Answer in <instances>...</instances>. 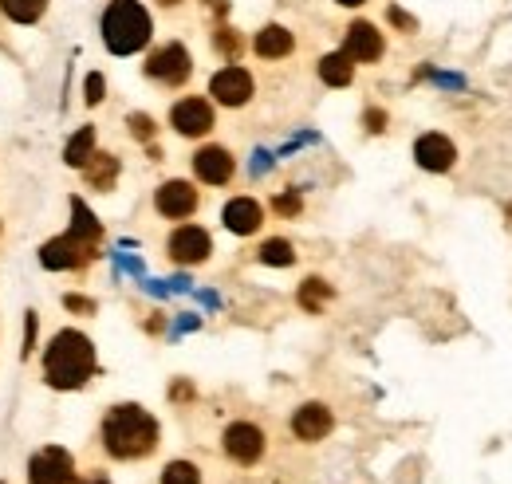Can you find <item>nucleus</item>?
<instances>
[{
	"label": "nucleus",
	"mask_w": 512,
	"mask_h": 484,
	"mask_svg": "<svg viewBox=\"0 0 512 484\" xmlns=\"http://www.w3.org/2000/svg\"><path fill=\"white\" fill-rule=\"evenodd\" d=\"M327 300H331V284H323L320 276H312V280L300 284V307H304V311L316 315V311H323V303Z\"/></svg>",
	"instance_id": "obj_23"
},
{
	"label": "nucleus",
	"mask_w": 512,
	"mask_h": 484,
	"mask_svg": "<svg viewBox=\"0 0 512 484\" xmlns=\"http://www.w3.org/2000/svg\"><path fill=\"white\" fill-rule=\"evenodd\" d=\"M95 248H99V244L83 241V237H75V233H64V237H56V241H48L40 248V264L52 268V272L83 268V264H91V260L99 256Z\"/></svg>",
	"instance_id": "obj_4"
},
{
	"label": "nucleus",
	"mask_w": 512,
	"mask_h": 484,
	"mask_svg": "<svg viewBox=\"0 0 512 484\" xmlns=\"http://www.w3.org/2000/svg\"><path fill=\"white\" fill-rule=\"evenodd\" d=\"M213 48H217L225 60H237V56L245 52V40H241L237 28H217V32H213Z\"/></svg>",
	"instance_id": "obj_25"
},
{
	"label": "nucleus",
	"mask_w": 512,
	"mask_h": 484,
	"mask_svg": "<svg viewBox=\"0 0 512 484\" xmlns=\"http://www.w3.org/2000/svg\"><path fill=\"white\" fill-rule=\"evenodd\" d=\"M209 95L221 103V107H245L253 99V75L237 63L221 67L213 79H209Z\"/></svg>",
	"instance_id": "obj_7"
},
{
	"label": "nucleus",
	"mask_w": 512,
	"mask_h": 484,
	"mask_svg": "<svg viewBox=\"0 0 512 484\" xmlns=\"http://www.w3.org/2000/svg\"><path fill=\"white\" fill-rule=\"evenodd\" d=\"M130 134L138 138V142H150L154 138V119L150 115H130Z\"/></svg>",
	"instance_id": "obj_28"
},
{
	"label": "nucleus",
	"mask_w": 512,
	"mask_h": 484,
	"mask_svg": "<svg viewBox=\"0 0 512 484\" xmlns=\"http://www.w3.org/2000/svg\"><path fill=\"white\" fill-rule=\"evenodd\" d=\"M343 8H359V4H367V0H339Z\"/></svg>",
	"instance_id": "obj_36"
},
{
	"label": "nucleus",
	"mask_w": 512,
	"mask_h": 484,
	"mask_svg": "<svg viewBox=\"0 0 512 484\" xmlns=\"http://www.w3.org/2000/svg\"><path fill=\"white\" fill-rule=\"evenodd\" d=\"M197 189L190 182H182V178H174V182H162L158 185V193H154V209L162 213V217H170V221H186L197 213Z\"/></svg>",
	"instance_id": "obj_9"
},
{
	"label": "nucleus",
	"mask_w": 512,
	"mask_h": 484,
	"mask_svg": "<svg viewBox=\"0 0 512 484\" xmlns=\"http://www.w3.org/2000/svg\"><path fill=\"white\" fill-rule=\"evenodd\" d=\"M28 484H75V461L60 445H48L32 457L28 465Z\"/></svg>",
	"instance_id": "obj_6"
},
{
	"label": "nucleus",
	"mask_w": 512,
	"mask_h": 484,
	"mask_svg": "<svg viewBox=\"0 0 512 484\" xmlns=\"http://www.w3.org/2000/svg\"><path fill=\"white\" fill-rule=\"evenodd\" d=\"M320 79L327 87H347V83L355 79V63L347 60L343 52H331V56L320 60Z\"/></svg>",
	"instance_id": "obj_21"
},
{
	"label": "nucleus",
	"mask_w": 512,
	"mask_h": 484,
	"mask_svg": "<svg viewBox=\"0 0 512 484\" xmlns=\"http://www.w3.org/2000/svg\"><path fill=\"white\" fill-rule=\"evenodd\" d=\"M170 122H174V130L178 134H186V138H201V134H209L213 130V107L205 103V99H182V103H174V111H170Z\"/></svg>",
	"instance_id": "obj_14"
},
{
	"label": "nucleus",
	"mask_w": 512,
	"mask_h": 484,
	"mask_svg": "<svg viewBox=\"0 0 512 484\" xmlns=\"http://www.w3.org/2000/svg\"><path fill=\"white\" fill-rule=\"evenodd\" d=\"M260 260L272 264V268H288L296 260V252H292V244L284 241V237H272V241L260 244Z\"/></svg>",
	"instance_id": "obj_24"
},
{
	"label": "nucleus",
	"mask_w": 512,
	"mask_h": 484,
	"mask_svg": "<svg viewBox=\"0 0 512 484\" xmlns=\"http://www.w3.org/2000/svg\"><path fill=\"white\" fill-rule=\"evenodd\" d=\"M162 484H201V473H197V465H190V461H170L162 469Z\"/></svg>",
	"instance_id": "obj_26"
},
{
	"label": "nucleus",
	"mask_w": 512,
	"mask_h": 484,
	"mask_svg": "<svg viewBox=\"0 0 512 484\" xmlns=\"http://www.w3.org/2000/svg\"><path fill=\"white\" fill-rule=\"evenodd\" d=\"M83 174H87L91 189H111L115 178H119V158L115 154H91V162L83 166Z\"/></svg>",
	"instance_id": "obj_19"
},
{
	"label": "nucleus",
	"mask_w": 512,
	"mask_h": 484,
	"mask_svg": "<svg viewBox=\"0 0 512 484\" xmlns=\"http://www.w3.org/2000/svg\"><path fill=\"white\" fill-rule=\"evenodd\" d=\"M414 158H418L422 170L446 174V170H453V162H457V146L449 142L446 134H422V138L414 142Z\"/></svg>",
	"instance_id": "obj_12"
},
{
	"label": "nucleus",
	"mask_w": 512,
	"mask_h": 484,
	"mask_svg": "<svg viewBox=\"0 0 512 484\" xmlns=\"http://www.w3.org/2000/svg\"><path fill=\"white\" fill-rule=\"evenodd\" d=\"M272 205H276V213H284V217H296L304 201H300V193H280V197H276Z\"/></svg>",
	"instance_id": "obj_29"
},
{
	"label": "nucleus",
	"mask_w": 512,
	"mask_h": 484,
	"mask_svg": "<svg viewBox=\"0 0 512 484\" xmlns=\"http://www.w3.org/2000/svg\"><path fill=\"white\" fill-rule=\"evenodd\" d=\"M91 154H95V126H79V130L67 138L64 162L71 170H83V166L91 162Z\"/></svg>",
	"instance_id": "obj_18"
},
{
	"label": "nucleus",
	"mask_w": 512,
	"mask_h": 484,
	"mask_svg": "<svg viewBox=\"0 0 512 484\" xmlns=\"http://www.w3.org/2000/svg\"><path fill=\"white\" fill-rule=\"evenodd\" d=\"M221 221H225L229 233H237V237H253L256 229H260V221H264V209L256 205L253 197H233V201L225 205Z\"/></svg>",
	"instance_id": "obj_16"
},
{
	"label": "nucleus",
	"mask_w": 512,
	"mask_h": 484,
	"mask_svg": "<svg viewBox=\"0 0 512 484\" xmlns=\"http://www.w3.org/2000/svg\"><path fill=\"white\" fill-rule=\"evenodd\" d=\"M67 233H75V237H83V241L99 244L103 241V225L95 221V213L79 201V197H71V229Z\"/></svg>",
	"instance_id": "obj_20"
},
{
	"label": "nucleus",
	"mask_w": 512,
	"mask_h": 484,
	"mask_svg": "<svg viewBox=\"0 0 512 484\" xmlns=\"http://www.w3.org/2000/svg\"><path fill=\"white\" fill-rule=\"evenodd\" d=\"M209 8H213L217 16H225V12H229V4H225V0H209Z\"/></svg>",
	"instance_id": "obj_35"
},
{
	"label": "nucleus",
	"mask_w": 512,
	"mask_h": 484,
	"mask_svg": "<svg viewBox=\"0 0 512 484\" xmlns=\"http://www.w3.org/2000/svg\"><path fill=\"white\" fill-rule=\"evenodd\" d=\"M103 449L115 457V461H138V457H150L158 449V422L134 406L123 402L115 410H107L103 418Z\"/></svg>",
	"instance_id": "obj_2"
},
{
	"label": "nucleus",
	"mask_w": 512,
	"mask_h": 484,
	"mask_svg": "<svg viewBox=\"0 0 512 484\" xmlns=\"http://www.w3.org/2000/svg\"><path fill=\"white\" fill-rule=\"evenodd\" d=\"M386 20H390L394 28H402V32H418V20H414V16H406V12H402V8H394V4H390Z\"/></svg>",
	"instance_id": "obj_30"
},
{
	"label": "nucleus",
	"mask_w": 512,
	"mask_h": 484,
	"mask_svg": "<svg viewBox=\"0 0 512 484\" xmlns=\"http://www.w3.org/2000/svg\"><path fill=\"white\" fill-rule=\"evenodd\" d=\"M170 260L174 264H201V260H209V252H213V241H209V233L201 229V225H178L174 233H170Z\"/></svg>",
	"instance_id": "obj_8"
},
{
	"label": "nucleus",
	"mask_w": 512,
	"mask_h": 484,
	"mask_svg": "<svg viewBox=\"0 0 512 484\" xmlns=\"http://www.w3.org/2000/svg\"><path fill=\"white\" fill-rule=\"evenodd\" d=\"M103 91H107V83H103V75H99V71H91V75H87V83H83V99H87V107H95V103H103Z\"/></svg>",
	"instance_id": "obj_27"
},
{
	"label": "nucleus",
	"mask_w": 512,
	"mask_h": 484,
	"mask_svg": "<svg viewBox=\"0 0 512 484\" xmlns=\"http://www.w3.org/2000/svg\"><path fill=\"white\" fill-rule=\"evenodd\" d=\"M0 12L12 24H36L48 12V0H0Z\"/></svg>",
	"instance_id": "obj_22"
},
{
	"label": "nucleus",
	"mask_w": 512,
	"mask_h": 484,
	"mask_svg": "<svg viewBox=\"0 0 512 484\" xmlns=\"http://www.w3.org/2000/svg\"><path fill=\"white\" fill-rule=\"evenodd\" d=\"M367 130H386V111H367Z\"/></svg>",
	"instance_id": "obj_33"
},
{
	"label": "nucleus",
	"mask_w": 512,
	"mask_h": 484,
	"mask_svg": "<svg viewBox=\"0 0 512 484\" xmlns=\"http://www.w3.org/2000/svg\"><path fill=\"white\" fill-rule=\"evenodd\" d=\"M158 4H166V8H174V4H182V0H158Z\"/></svg>",
	"instance_id": "obj_37"
},
{
	"label": "nucleus",
	"mask_w": 512,
	"mask_h": 484,
	"mask_svg": "<svg viewBox=\"0 0 512 484\" xmlns=\"http://www.w3.org/2000/svg\"><path fill=\"white\" fill-rule=\"evenodd\" d=\"M233 170H237V162H233V154L225 146H201L193 154V174L205 185H225L233 178Z\"/></svg>",
	"instance_id": "obj_13"
},
{
	"label": "nucleus",
	"mask_w": 512,
	"mask_h": 484,
	"mask_svg": "<svg viewBox=\"0 0 512 484\" xmlns=\"http://www.w3.org/2000/svg\"><path fill=\"white\" fill-rule=\"evenodd\" d=\"M64 307L67 311H75V315H91V311H95V300H87V296H75V292H71V296H64Z\"/></svg>",
	"instance_id": "obj_31"
},
{
	"label": "nucleus",
	"mask_w": 512,
	"mask_h": 484,
	"mask_svg": "<svg viewBox=\"0 0 512 484\" xmlns=\"http://www.w3.org/2000/svg\"><path fill=\"white\" fill-rule=\"evenodd\" d=\"M193 71V60L190 52H186V44H162L150 60H146V75L154 79V83H162V87H182L186 79H190Z\"/></svg>",
	"instance_id": "obj_5"
},
{
	"label": "nucleus",
	"mask_w": 512,
	"mask_h": 484,
	"mask_svg": "<svg viewBox=\"0 0 512 484\" xmlns=\"http://www.w3.org/2000/svg\"><path fill=\"white\" fill-rule=\"evenodd\" d=\"M150 12L138 4V0H111L103 8V44L115 52V56H134L150 44Z\"/></svg>",
	"instance_id": "obj_3"
},
{
	"label": "nucleus",
	"mask_w": 512,
	"mask_h": 484,
	"mask_svg": "<svg viewBox=\"0 0 512 484\" xmlns=\"http://www.w3.org/2000/svg\"><path fill=\"white\" fill-rule=\"evenodd\" d=\"M170 398H178V402H182V398H193V386H190V382H178V386H170Z\"/></svg>",
	"instance_id": "obj_34"
},
{
	"label": "nucleus",
	"mask_w": 512,
	"mask_h": 484,
	"mask_svg": "<svg viewBox=\"0 0 512 484\" xmlns=\"http://www.w3.org/2000/svg\"><path fill=\"white\" fill-rule=\"evenodd\" d=\"M331 425H335V418H331V410L323 402H308V406H300L292 414V433L300 441H323L331 433Z\"/></svg>",
	"instance_id": "obj_15"
},
{
	"label": "nucleus",
	"mask_w": 512,
	"mask_h": 484,
	"mask_svg": "<svg viewBox=\"0 0 512 484\" xmlns=\"http://www.w3.org/2000/svg\"><path fill=\"white\" fill-rule=\"evenodd\" d=\"M225 453L237 465H256L260 453H264V433L253 422H233L225 429Z\"/></svg>",
	"instance_id": "obj_11"
},
{
	"label": "nucleus",
	"mask_w": 512,
	"mask_h": 484,
	"mask_svg": "<svg viewBox=\"0 0 512 484\" xmlns=\"http://www.w3.org/2000/svg\"><path fill=\"white\" fill-rule=\"evenodd\" d=\"M95 374V347L83 331L67 327V331H56L48 351H44V382L52 390H79L87 386Z\"/></svg>",
	"instance_id": "obj_1"
},
{
	"label": "nucleus",
	"mask_w": 512,
	"mask_h": 484,
	"mask_svg": "<svg viewBox=\"0 0 512 484\" xmlns=\"http://www.w3.org/2000/svg\"><path fill=\"white\" fill-rule=\"evenodd\" d=\"M256 56L260 60H284L292 48H296V40H292V32L288 28H280V24H268V28H260L253 40Z\"/></svg>",
	"instance_id": "obj_17"
},
{
	"label": "nucleus",
	"mask_w": 512,
	"mask_h": 484,
	"mask_svg": "<svg viewBox=\"0 0 512 484\" xmlns=\"http://www.w3.org/2000/svg\"><path fill=\"white\" fill-rule=\"evenodd\" d=\"M343 56L351 63H375L383 60V32L367 20H355L347 28V40H343Z\"/></svg>",
	"instance_id": "obj_10"
},
{
	"label": "nucleus",
	"mask_w": 512,
	"mask_h": 484,
	"mask_svg": "<svg viewBox=\"0 0 512 484\" xmlns=\"http://www.w3.org/2000/svg\"><path fill=\"white\" fill-rule=\"evenodd\" d=\"M36 311H28V319H24V355H32L36 351Z\"/></svg>",
	"instance_id": "obj_32"
},
{
	"label": "nucleus",
	"mask_w": 512,
	"mask_h": 484,
	"mask_svg": "<svg viewBox=\"0 0 512 484\" xmlns=\"http://www.w3.org/2000/svg\"><path fill=\"white\" fill-rule=\"evenodd\" d=\"M87 484H107V481H87Z\"/></svg>",
	"instance_id": "obj_38"
}]
</instances>
